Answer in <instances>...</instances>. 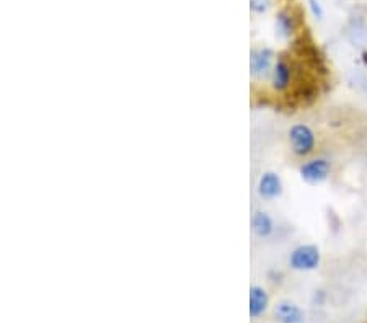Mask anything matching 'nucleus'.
Returning a JSON list of instances; mask_svg holds the SVG:
<instances>
[{"label":"nucleus","instance_id":"1","mask_svg":"<svg viewBox=\"0 0 367 323\" xmlns=\"http://www.w3.org/2000/svg\"><path fill=\"white\" fill-rule=\"evenodd\" d=\"M300 80V70L292 59L288 56H278L276 63L271 70L266 88L274 97H286L290 92H294L295 87L299 85Z\"/></svg>","mask_w":367,"mask_h":323},{"label":"nucleus","instance_id":"2","mask_svg":"<svg viewBox=\"0 0 367 323\" xmlns=\"http://www.w3.org/2000/svg\"><path fill=\"white\" fill-rule=\"evenodd\" d=\"M288 145L294 159L305 160L315 155L318 147L317 132L305 123H295L288 131Z\"/></svg>","mask_w":367,"mask_h":323},{"label":"nucleus","instance_id":"3","mask_svg":"<svg viewBox=\"0 0 367 323\" xmlns=\"http://www.w3.org/2000/svg\"><path fill=\"white\" fill-rule=\"evenodd\" d=\"M278 54L268 46H256L250 51V77L255 85H266Z\"/></svg>","mask_w":367,"mask_h":323},{"label":"nucleus","instance_id":"4","mask_svg":"<svg viewBox=\"0 0 367 323\" xmlns=\"http://www.w3.org/2000/svg\"><path fill=\"white\" fill-rule=\"evenodd\" d=\"M333 172V164L330 159L323 155H312L299 164V175L305 183L311 187L325 183Z\"/></svg>","mask_w":367,"mask_h":323},{"label":"nucleus","instance_id":"5","mask_svg":"<svg viewBox=\"0 0 367 323\" xmlns=\"http://www.w3.org/2000/svg\"><path fill=\"white\" fill-rule=\"evenodd\" d=\"M288 265L290 269H294V271H300V273L315 271L318 266L322 265V251L313 244L297 245L289 253Z\"/></svg>","mask_w":367,"mask_h":323},{"label":"nucleus","instance_id":"6","mask_svg":"<svg viewBox=\"0 0 367 323\" xmlns=\"http://www.w3.org/2000/svg\"><path fill=\"white\" fill-rule=\"evenodd\" d=\"M256 191H258V196L261 199H265V201H274V199L283 196L284 193L283 178L279 177V173L273 172V170L263 172L258 178Z\"/></svg>","mask_w":367,"mask_h":323},{"label":"nucleus","instance_id":"7","mask_svg":"<svg viewBox=\"0 0 367 323\" xmlns=\"http://www.w3.org/2000/svg\"><path fill=\"white\" fill-rule=\"evenodd\" d=\"M273 317L279 323H304L305 313L297 304L289 301H279L273 307Z\"/></svg>","mask_w":367,"mask_h":323},{"label":"nucleus","instance_id":"8","mask_svg":"<svg viewBox=\"0 0 367 323\" xmlns=\"http://www.w3.org/2000/svg\"><path fill=\"white\" fill-rule=\"evenodd\" d=\"M274 31L276 36H279L281 40H290L297 31V20H295L294 13L289 8H283L276 13L274 18Z\"/></svg>","mask_w":367,"mask_h":323},{"label":"nucleus","instance_id":"9","mask_svg":"<svg viewBox=\"0 0 367 323\" xmlns=\"http://www.w3.org/2000/svg\"><path fill=\"white\" fill-rule=\"evenodd\" d=\"M270 308V294L263 286L253 284L250 287V317L260 318L263 317Z\"/></svg>","mask_w":367,"mask_h":323},{"label":"nucleus","instance_id":"10","mask_svg":"<svg viewBox=\"0 0 367 323\" xmlns=\"http://www.w3.org/2000/svg\"><path fill=\"white\" fill-rule=\"evenodd\" d=\"M274 219L266 211H255L251 216V230L258 239H270L274 234Z\"/></svg>","mask_w":367,"mask_h":323},{"label":"nucleus","instance_id":"11","mask_svg":"<svg viewBox=\"0 0 367 323\" xmlns=\"http://www.w3.org/2000/svg\"><path fill=\"white\" fill-rule=\"evenodd\" d=\"M271 7V0H250V8L253 13H266Z\"/></svg>","mask_w":367,"mask_h":323},{"label":"nucleus","instance_id":"12","mask_svg":"<svg viewBox=\"0 0 367 323\" xmlns=\"http://www.w3.org/2000/svg\"><path fill=\"white\" fill-rule=\"evenodd\" d=\"M309 8H311L312 15L317 18V20H322L323 18V7L320 6L318 0H309Z\"/></svg>","mask_w":367,"mask_h":323}]
</instances>
